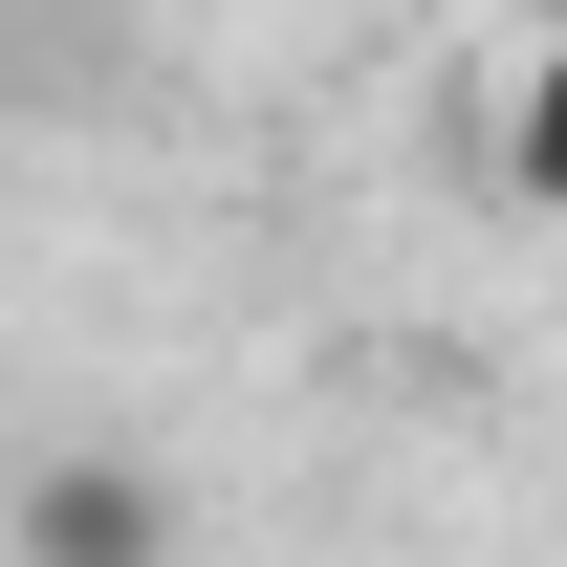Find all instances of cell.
Listing matches in <instances>:
<instances>
[{
  "mask_svg": "<svg viewBox=\"0 0 567 567\" xmlns=\"http://www.w3.org/2000/svg\"><path fill=\"white\" fill-rule=\"evenodd\" d=\"M22 567H175V481L153 458H44L22 481Z\"/></svg>",
  "mask_w": 567,
  "mask_h": 567,
  "instance_id": "cell-1",
  "label": "cell"
},
{
  "mask_svg": "<svg viewBox=\"0 0 567 567\" xmlns=\"http://www.w3.org/2000/svg\"><path fill=\"white\" fill-rule=\"evenodd\" d=\"M502 175L567 218V44H524V87H502Z\"/></svg>",
  "mask_w": 567,
  "mask_h": 567,
  "instance_id": "cell-2",
  "label": "cell"
}]
</instances>
